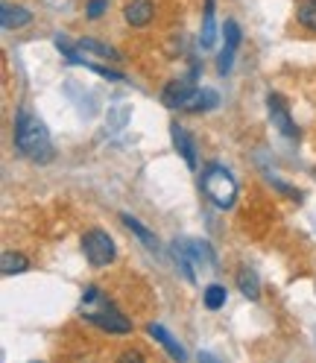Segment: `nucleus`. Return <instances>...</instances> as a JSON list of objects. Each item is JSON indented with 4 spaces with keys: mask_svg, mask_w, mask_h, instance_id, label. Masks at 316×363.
<instances>
[{
    "mask_svg": "<svg viewBox=\"0 0 316 363\" xmlns=\"http://www.w3.org/2000/svg\"><path fill=\"white\" fill-rule=\"evenodd\" d=\"M173 258L179 261V267H182V272H185V279L188 281H196V272H193V261L188 258V252L179 243H173Z\"/></svg>",
    "mask_w": 316,
    "mask_h": 363,
    "instance_id": "22",
    "label": "nucleus"
},
{
    "mask_svg": "<svg viewBox=\"0 0 316 363\" xmlns=\"http://www.w3.org/2000/svg\"><path fill=\"white\" fill-rule=\"evenodd\" d=\"M15 147L21 155H27L30 162H38V164L53 162V155H56L47 126L27 108H21L15 118Z\"/></svg>",
    "mask_w": 316,
    "mask_h": 363,
    "instance_id": "1",
    "label": "nucleus"
},
{
    "mask_svg": "<svg viewBox=\"0 0 316 363\" xmlns=\"http://www.w3.org/2000/svg\"><path fill=\"white\" fill-rule=\"evenodd\" d=\"M82 252L91 267H106L115 261V240L108 238V232L103 229H88L82 235Z\"/></svg>",
    "mask_w": 316,
    "mask_h": 363,
    "instance_id": "4",
    "label": "nucleus"
},
{
    "mask_svg": "<svg viewBox=\"0 0 316 363\" xmlns=\"http://www.w3.org/2000/svg\"><path fill=\"white\" fill-rule=\"evenodd\" d=\"M170 138H173L176 152L185 158V164H188L191 170H196V144H193V138L188 135V129L179 126V123H170Z\"/></svg>",
    "mask_w": 316,
    "mask_h": 363,
    "instance_id": "8",
    "label": "nucleus"
},
{
    "mask_svg": "<svg viewBox=\"0 0 316 363\" xmlns=\"http://www.w3.org/2000/svg\"><path fill=\"white\" fill-rule=\"evenodd\" d=\"M106 9H108V0H91L85 12H88V18H91V21H97V18H100Z\"/></svg>",
    "mask_w": 316,
    "mask_h": 363,
    "instance_id": "23",
    "label": "nucleus"
},
{
    "mask_svg": "<svg viewBox=\"0 0 316 363\" xmlns=\"http://www.w3.org/2000/svg\"><path fill=\"white\" fill-rule=\"evenodd\" d=\"M202 191L217 208H232L237 199V182L222 164H208L202 170Z\"/></svg>",
    "mask_w": 316,
    "mask_h": 363,
    "instance_id": "3",
    "label": "nucleus"
},
{
    "mask_svg": "<svg viewBox=\"0 0 316 363\" xmlns=\"http://www.w3.org/2000/svg\"><path fill=\"white\" fill-rule=\"evenodd\" d=\"M237 287H240V293L246 299H258L261 296V279H258V272L255 269H249V267H243L240 272H237Z\"/></svg>",
    "mask_w": 316,
    "mask_h": 363,
    "instance_id": "14",
    "label": "nucleus"
},
{
    "mask_svg": "<svg viewBox=\"0 0 316 363\" xmlns=\"http://www.w3.org/2000/svg\"><path fill=\"white\" fill-rule=\"evenodd\" d=\"M77 50H85V53H97V56H103V59H111V62H118V59H120V53H118L115 48H108V44H103V41H94V38H79V41H77Z\"/></svg>",
    "mask_w": 316,
    "mask_h": 363,
    "instance_id": "17",
    "label": "nucleus"
},
{
    "mask_svg": "<svg viewBox=\"0 0 316 363\" xmlns=\"http://www.w3.org/2000/svg\"><path fill=\"white\" fill-rule=\"evenodd\" d=\"M179 243V240H176ZM188 252V258L193 261V264H202V267H214L217 264V258H214V252H211V246L205 243V240H182L179 243Z\"/></svg>",
    "mask_w": 316,
    "mask_h": 363,
    "instance_id": "10",
    "label": "nucleus"
},
{
    "mask_svg": "<svg viewBox=\"0 0 316 363\" xmlns=\"http://www.w3.org/2000/svg\"><path fill=\"white\" fill-rule=\"evenodd\" d=\"M193 77H196V71L191 74V79H173V82H167V88L162 91V100H164L167 108H185V103L193 97V91H196Z\"/></svg>",
    "mask_w": 316,
    "mask_h": 363,
    "instance_id": "6",
    "label": "nucleus"
},
{
    "mask_svg": "<svg viewBox=\"0 0 316 363\" xmlns=\"http://www.w3.org/2000/svg\"><path fill=\"white\" fill-rule=\"evenodd\" d=\"M123 360H144V354H141V352H126Z\"/></svg>",
    "mask_w": 316,
    "mask_h": 363,
    "instance_id": "24",
    "label": "nucleus"
},
{
    "mask_svg": "<svg viewBox=\"0 0 316 363\" xmlns=\"http://www.w3.org/2000/svg\"><path fill=\"white\" fill-rule=\"evenodd\" d=\"M147 331H149V337H155L158 343H162V346L167 349V354H170L173 360H185V357H188V352H185V349L179 346L176 340H173V337L167 334V328H164V325H158V323H149V325H147Z\"/></svg>",
    "mask_w": 316,
    "mask_h": 363,
    "instance_id": "12",
    "label": "nucleus"
},
{
    "mask_svg": "<svg viewBox=\"0 0 316 363\" xmlns=\"http://www.w3.org/2000/svg\"><path fill=\"white\" fill-rule=\"evenodd\" d=\"M82 316L91 325H97L108 334H129L132 331V323L103 296V290L94 287V284L85 287V293H82Z\"/></svg>",
    "mask_w": 316,
    "mask_h": 363,
    "instance_id": "2",
    "label": "nucleus"
},
{
    "mask_svg": "<svg viewBox=\"0 0 316 363\" xmlns=\"http://www.w3.org/2000/svg\"><path fill=\"white\" fill-rule=\"evenodd\" d=\"M225 48L220 53V62H217V71L220 74H229L232 71V62H235V50H237V44H240V27H237V21H225Z\"/></svg>",
    "mask_w": 316,
    "mask_h": 363,
    "instance_id": "7",
    "label": "nucleus"
},
{
    "mask_svg": "<svg viewBox=\"0 0 316 363\" xmlns=\"http://www.w3.org/2000/svg\"><path fill=\"white\" fill-rule=\"evenodd\" d=\"M217 103H220L217 91H211V88H196V91H193V97L185 103L182 111H208V108H214Z\"/></svg>",
    "mask_w": 316,
    "mask_h": 363,
    "instance_id": "15",
    "label": "nucleus"
},
{
    "mask_svg": "<svg viewBox=\"0 0 316 363\" xmlns=\"http://www.w3.org/2000/svg\"><path fill=\"white\" fill-rule=\"evenodd\" d=\"M126 123H129V106L118 103L115 108H108V129H111V132L126 129Z\"/></svg>",
    "mask_w": 316,
    "mask_h": 363,
    "instance_id": "19",
    "label": "nucleus"
},
{
    "mask_svg": "<svg viewBox=\"0 0 316 363\" xmlns=\"http://www.w3.org/2000/svg\"><path fill=\"white\" fill-rule=\"evenodd\" d=\"M266 111H269L273 126L284 135V138H299V126H296V121L290 118V108H287L281 94H266Z\"/></svg>",
    "mask_w": 316,
    "mask_h": 363,
    "instance_id": "5",
    "label": "nucleus"
},
{
    "mask_svg": "<svg viewBox=\"0 0 316 363\" xmlns=\"http://www.w3.org/2000/svg\"><path fill=\"white\" fill-rule=\"evenodd\" d=\"M0 21H4V27L6 30H21V27H27L33 15L24 9V6H12V4H4V9H0Z\"/></svg>",
    "mask_w": 316,
    "mask_h": 363,
    "instance_id": "13",
    "label": "nucleus"
},
{
    "mask_svg": "<svg viewBox=\"0 0 316 363\" xmlns=\"http://www.w3.org/2000/svg\"><path fill=\"white\" fill-rule=\"evenodd\" d=\"M0 269H4V276H15V272L30 269V261L21 252H4V258H0Z\"/></svg>",
    "mask_w": 316,
    "mask_h": 363,
    "instance_id": "18",
    "label": "nucleus"
},
{
    "mask_svg": "<svg viewBox=\"0 0 316 363\" xmlns=\"http://www.w3.org/2000/svg\"><path fill=\"white\" fill-rule=\"evenodd\" d=\"M296 21L305 27V30H313L316 33V0H305L296 12Z\"/></svg>",
    "mask_w": 316,
    "mask_h": 363,
    "instance_id": "20",
    "label": "nucleus"
},
{
    "mask_svg": "<svg viewBox=\"0 0 316 363\" xmlns=\"http://www.w3.org/2000/svg\"><path fill=\"white\" fill-rule=\"evenodd\" d=\"M120 220H123L126 229H132L135 235H138V238L144 240V246H147V249H152V252H155V249H158V238H155V235L147 229V225H144L141 220H135L132 214H120Z\"/></svg>",
    "mask_w": 316,
    "mask_h": 363,
    "instance_id": "16",
    "label": "nucleus"
},
{
    "mask_svg": "<svg viewBox=\"0 0 316 363\" xmlns=\"http://www.w3.org/2000/svg\"><path fill=\"white\" fill-rule=\"evenodd\" d=\"M152 0H132V4L123 9V18H126V24L132 27H147L149 21H152Z\"/></svg>",
    "mask_w": 316,
    "mask_h": 363,
    "instance_id": "9",
    "label": "nucleus"
},
{
    "mask_svg": "<svg viewBox=\"0 0 316 363\" xmlns=\"http://www.w3.org/2000/svg\"><path fill=\"white\" fill-rule=\"evenodd\" d=\"M225 305V287L222 284H208L205 287V308L208 311H220Z\"/></svg>",
    "mask_w": 316,
    "mask_h": 363,
    "instance_id": "21",
    "label": "nucleus"
},
{
    "mask_svg": "<svg viewBox=\"0 0 316 363\" xmlns=\"http://www.w3.org/2000/svg\"><path fill=\"white\" fill-rule=\"evenodd\" d=\"M217 41V24H214V0H205V12H202V33H199V48L211 50Z\"/></svg>",
    "mask_w": 316,
    "mask_h": 363,
    "instance_id": "11",
    "label": "nucleus"
}]
</instances>
